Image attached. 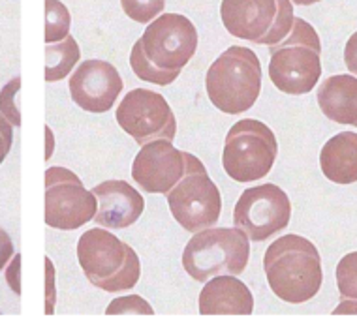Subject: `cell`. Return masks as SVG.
Listing matches in <instances>:
<instances>
[{
    "mask_svg": "<svg viewBox=\"0 0 357 317\" xmlns=\"http://www.w3.org/2000/svg\"><path fill=\"white\" fill-rule=\"evenodd\" d=\"M68 8L59 0H45V43L62 42L70 34Z\"/></svg>",
    "mask_w": 357,
    "mask_h": 317,
    "instance_id": "cell-21",
    "label": "cell"
},
{
    "mask_svg": "<svg viewBox=\"0 0 357 317\" xmlns=\"http://www.w3.org/2000/svg\"><path fill=\"white\" fill-rule=\"evenodd\" d=\"M98 201L81 178L66 167H50L45 173V224L53 229L74 231L94 218Z\"/></svg>",
    "mask_w": 357,
    "mask_h": 317,
    "instance_id": "cell-8",
    "label": "cell"
},
{
    "mask_svg": "<svg viewBox=\"0 0 357 317\" xmlns=\"http://www.w3.org/2000/svg\"><path fill=\"white\" fill-rule=\"evenodd\" d=\"M13 145V126L0 113V164L6 160Z\"/></svg>",
    "mask_w": 357,
    "mask_h": 317,
    "instance_id": "cell-26",
    "label": "cell"
},
{
    "mask_svg": "<svg viewBox=\"0 0 357 317\" xmlns=\"http://www.w3.org/2000/svg\"><path fill=\"white\" fill-rule=\"evenodd\" d=\"M124 81L111 62H81L70 77V94L74 104L89 113H107L123 92Z\"/></svg>",
    "mask_w": 357,
    "mask_h": 317,
    "instance_id": "cell-13",
    "label": "cell"
},
{
    "mask_svg": "<svg viewBox=\"0 0 357 317\" xmlns=\"http://www.w3.org/2000/svg\"><path fill=\"white\" fill-rule=\"evenodd\" d=\"M13 257V242L2 227H0V270L6 267Z\"/></svg>",
    "mask_w": 357,
    "mask_h": 317,
    "instance_id": "cell-27",
    "label": "cell"
},
{
    "mask_svg": "<svg viewBox=\"0 0 357 317\" xmlns=\"http://www.w3.org/2000/svg\"><path fill=\"white\" fill-rule=\"evenodd\" d=\"M277 15V0H222L220 17L235 38L259 43Z\"/></svg>",
    "mask_w": 357,
    "mask_h": 317,
    "instance_id": "cell-15",
    "label": "cell"
},
{
    "mask_svg": "<svg viewBox=\"0 0 357 317\" xmlns=\"http://www.w3.org/2000/svg\"><path fill=\"white\" fill-rule=\"evenodd\" d=\"M107 314L109 316H117V314H145V316H153L154 310L147 304V300L137 297V295H128L123 299H115L107 306Z\"/></svg>",
    "mask_w": 357,
    "mask_h": 317,
    "instance_id": "cell-25",
    "label": "cell"
},
{
    "mask_svg": "<svg viewBox=\"0 0 357 317\" xmlns=\"http://www.w3.org/2000/svg\"><path fill=\"white\" fill-rule=\"evenodd\" d=\"M77 261L86 280L102 291L132 289L142 276L139 257L134 248L102 227H94L81 235Z\"/></svg>",
    "mask_w": 357,
    "mask_h": 317,
    "instance_id": "cell-2",
    "label": "cell"
},
{
    "mask_svg": "<svg viewBox=\"0 0 357 317\" xmlns=\"http://www.w3.org/2000/svg\"><path fill=\"white\" fill-rule=\"evenodd\" d=\"M294 17H296L294 15V4L289 0H277V15H275L273 26L261 38L259 45H277L278 42H282L291 31Z\"/></svg>",
    "mask_w": 357,
    "mask_h": 317,
    "instance_id": "cell-22",
    "label": "cell"
},
{
    "mask_svg": "<svg viewBox=\"0 0 357 317\" xmlns=\"http://www.w3.org/2000/svg\"><path fill=\"white\" fill-rule=\"evenodd\" d=\"M98 201L94 222L107 229H126L143 214L145 201L134 186L124 180H105L93 188Z\"/></svg>",
    "mask_w": 357,
    "mask_h": 317,
    "instance_id": "cell-14",
    "label": "cell"
},
{
    "mask_svg": "<svg viewBox=\"0 0 357 317\" xmlns=\"http://www.w3.org/2000/svg\"><path fill=\"white\" fill-rule=\"evenodd\" d=\"M264 270L271 291L289 304L314 299L324 284L320 252L301 235H284L267 248Z\"/></svg>",
    "mask_w": 357,
    "mask_h": 317,
    "instance_id": "cell-1",
    "label": "cell"
},
{
    "mask_svg": "<svg viewBox=\"0 0 357 317\" xmlns=\"http://www.w3.org/2000/svg\"><path fill=\"white\" fill-rule=\"evenodd\" d=\"M291 203L288 194L277 184H259L243 192L234 210V226L248 240L264 242L288 227Z\"/></svg>",
    "mask_w": 357,
    "mask_h": 317,
    "instance_id": "cell-10",
    "label": "cell"
},
{
    "mask_svg": "<svg viewBox=\"0 0 357 317\" xmlns=\"http://www.w3.org/2000/svg\"><path fill=\"white\" fill-rule=\"evenodd\" d=\"M143 55L164 72H183L197 49V31L190 19L181 13L154 17L139 38Z\"/></svg>",
    "mask_w": 357,
    "mask_h": 317,
    "instance_id": "cell-9",
    "label": "cell"
},
{
    "mask_svg": "<svg viewBox=\"0 0 357 317\" xmlns=\"http://www.w3.org/2000/svg\"><path fill=\"white\" fill-rule=\"evenodd\" d=\"M205 88L211 104L228 115H241L258 102L261 64L252 49L231 45L207 70Z\"/></svg>",
    "mask_w": 357,
    "mask_h": 317,
    "instance_id": "cell-4",
    "label": "cell"
},
{
    "mask_svg": "<svg viewBox=\"0 0 357 317\" xmlns=\"http://www.w3.org/2000/svg\"><path fill=\"white\" fill-rule=\"evenodd\" d=\"M186 171V153L178 150L167 139H154L142 145L132 178L147 194H167L183 178Z\"/></svg>",
    "mask_w": 357,
    "mask_h": 317,
    "instance_id": "cell-12",
    "label": "cell"
},
{
    "mask_svg": "<svg viewBox=\"0 0 357 317\" xmlns=\"http://www.w3.org/2000/svg\"><path fill=\"white\" fill-rule=\"evenodd\" d=\"M130 66H132V72L136 73L137 77L147 83H153V85L166 86L172 85L173 81L177 79L181 73L178 72H164V70H158V68L151 64L147 61V56L143 55L142 43L137 40L132 47V53H130Z\"/></svg>",
    "mask_w": 357,
    "mask_h": 317,
    "instance_id": "cell-20",
    "label": "cell"
},
{
    "mask_svg": "<svg viewBox=\"0 0 357 317\" xmlns=\"http://www.w3.org/2000/svg\"><path fill=\"white\" fill-rule=\"evenodd\" d=\"M248 259L250 242L237 227H205L194 233L183 252V267L202 284L213 276L245 272Z\"/></svg>",
    "mask_w": 357,
    "mask_h": 317,
    "instance_id": "cell-5",
    "label": "cell"
},
{
    "mask_svg": "<svg viewBox=\"0 0 357 317\" xmlns=\"http://www.w3.org/2000/svg\"><path fill=\"white\" fill-rule=\"evenodd\" d=\"M318 105L329 121L357 124V79L354 75H331L318 88Z\"/></svg>",
    "mask_w": 357,
    "mask_h": 317,
    "instance_id": "cell-17",
    "label": "cell"
},
{
    "mask_svg": "<svg viewBox=\"0 0 357 317\" xmlns=\"http://www.w3.org/2000/svg\"><path fill=\"white\" fill-rule=\"evenodd\" d=\"M252 311V293L234 275L213 276L199 293L202 316H250Z\"/></svg>",
    "mask_w": 357,
    "mask_h": 317,
    "instance_id": "cell-16",
    "label": "cell"
},
{
    "mask_svg": "<svg viewBox=\"0 0 357 317\" xmlns=\"http://www.w3.org/2000/svg\"><path fill=\"white\" fill-rule=\"evenodd\" d=\"M277 153L273 130L256 118H243L229 128L222 165L235 183H256L269 175Z\"/></svg>",
    "mask_w": 357,
    "mask_h": 317,
    "instance_id": "cell-6",
    "label": "cell"
},
{
    "mask_svg": "<svg viewBox=\"0 0 357 317\" xmlns=\"http://www.w3.org/2000/svg\"><path fill=\"white\" fill-rule=\"evenodd\" d=\"M166 195L173 218L188 233L213 227L220 218V192L209 173L194 154L186 153V171L183 178Z\"/></svg>",
    "mask_w": 357,
    "mask_h": 317,
    "instance_id": "cell-7",
    "label": "cell"
},
{
    "mask_svg": "<svg viewBox=\"0 0 357 317\" xmlns=\"http://www.w3.org/2000/svg\"><path fill=\"white\" fill-rule=\"evenodd\" d=\"M291 4H299V6H312V4H318L321 0H289Z\"/></svg>",
    "mask_w": 357,
    "mask_h": 317,
    "instance_id": "cell-30",
    "label": "cell"
},
{
    "mask_svg": "<svg viewBox=\"0 0 357 317\" xmlns=\"http://www.w3.org/2000/svg\"><path fill=\"white\" fill-rule=\"evenodd\" d=\"M115 116L119 126L137 145H145L154 139L173 141L177 134V121L167 100L149 88H134L126 92Z\"/></svg>",
    "mask_w": 357,
    "mask_h": 317,
    "instance_id": "cell-11",
    "label": "cell"
},
{
    "mask_svg": "<svg viewBox=\"0 0 357 317\" xmlns=\"http://www.w3.org/2000/svg\"><path fill=\"white\" fill-rule=\"evenodd\" d=\"M321 77V43L314 26L294 17L291 31L282 42L271 45L269 79L289 96L312 91Z\"/></svg>",
    "mask_w": 357,
    "mask_h": 317,
    "instance_id": "cell-3",
    "label": "cell"
},
{
    "mask_svg": "<svg viewBox=\"0 0 357 317\" xmlns=\"http://www.w3.org/2000/svg\"><path fill=\"white\" fill-rule=\"evenodd\" d=\"M321 173L335 184L357 180V134L340 132L327 141L320 153Z\"/></svg>",
    "mask_w": 357,
    "mask_h": 317,
    "instance_id": "cell-18",
    "label": "cell"
},
{
    "mask_svg": "<svg viewBox=\"0 0 357 317\" xmlns=\"http://www.w3.org/2000/svg\"><path fill=\"white\" fill-rule=\"evenodd\" d=\"M124 13L136 23H151L164 12L166 0H121Z\"/></svg>",
    "mask_w": 357,
    "mask_h": 317,
    "instance_id": "cell-23",
    "label": "cell"
},
{
    "mask_svg": "<svg viewBox=\"0 0 357 317\" xmlns=\"http://www.w3.org/2000/svg\"><path fill=\"white\" fill-rule=\"evenodd\" d=\"M19 88H21V77H13L10 83L2 86L0 91V113L12 126H21V113H19Z\"/></svg>",
    "mask_w": 357,
    "mask_h": 317,
    "instance_id": "cell-24",
    "label": "cell"
},
{
    "mask_svg": "<svg viewBox=\"0 0 357 317\" xmlns=\"http://www.w3.org/2000/svg\"><path fill=\"white\" fill-rule=\"evenodd\" d=\"M45 137H47V150H45V160L51 158L53 154V132L50 128H45Z\"/></svg>",
    "mask_w": 357,
    "mask_h": 317,
    "instance_id": "cell-29",
    "label": "cell"
},
{
    "mask_svg": "<svg viewBox=\"0 0 357 317\" xmlns=\"http://www.w3.org/2000/svg\"><path fill=\"white\" fill-rule=\"evenodd\" d=\"M19 265H21V256H15L12 257V263H10V267H8V272H6V280L12 287L13 293H21V284H19Z\"/></svg>",
    "mask_w": 357,
    "mask_h": 317,
    "instance_id": "cell-28",
    "label": "cell"
},
{
    "mask_svg": "<svg viewBox=\"0 0 357 317\" xmlns=\"http://www.w3.org/2000/svg\"><path fill=\"white\" fill-rule=\"evenodd\" d=\"M81 51L74 36H66L62 42L47 43L45 47V81L56 83L68 77L79 62Z\"/></svg>",
    "mask_w": 357,
    "mask_h": 317,
    "instance_id": "cell-19",
    "label": "cell"
}]
</instances>
